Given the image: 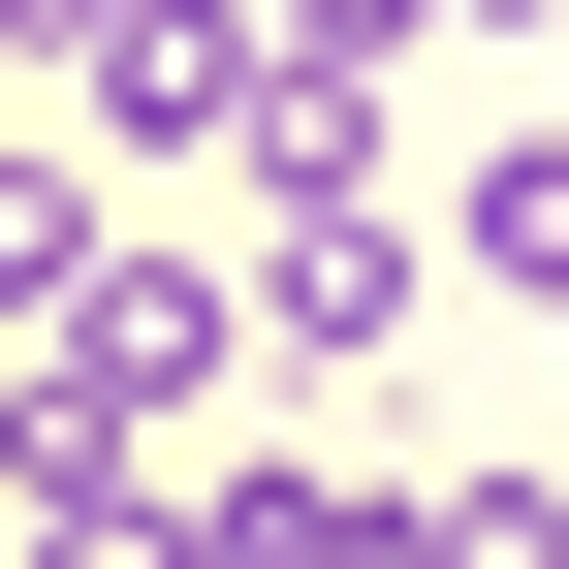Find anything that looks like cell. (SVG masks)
<instances>
[{
  "label": "cell",
  "instance_id": "cell-1",
  "mask_svg": "<svg viewBox=\"0 0 569 569\" xmlns=\"http://www.w3.org/2000/svg\"><path fill=\"white\" fill-rule=\"evenodd\" d=\"M222 380H253L222 253H63V284H32V380H0V507H127V443L222 411Z\"/></svg>",
  "mask_w": 569,
  "mask_h": 569
},
{
  "label": "cell",
  "instance_id": "cell-2",
  "mask_svg": "<svg viewBox=\"0 0 569 569\" xmlns=\"http://www.w3.org/2000/svg\"><path fill=\"white\" fill-rule=\"evenodd\" d=\"M411 284H443V222H411V190H284L253 222V380H348V348H411Z\"/></svg>",
  "mask_w": 569,
  "mask_h": 569
},
{
  "label": "cell",
  "instance_id": "cell-3",
  "mask_svg": "<svg viewBox=\"0 0 569 569\" xmlns=\"http://www.w3.org/2000/svg\"><path fill=\"white\" fill-rule=\"evenodd\" d=\"M253 63H284L253 0H127V32L63 63V96H96V127H63V159H253Z\"/></svg>",
  "mask_w": 569,
  "mask_h": 569
},
{
  "label": "cell",
  "instance_id": "cell-4",
  "mask_svg": "<svg viewBox=\"0 0 569 569\" xmlns=\"http://www.w3.org/2000/svg\"><path fill=\"white\" fill-rule=\"evenodd\" d=\"M348 538H380V507H348V475H284V443L190 475V569H348Z\"/></svg>",
  "mask_w": 569,
  "mask_h": 569
},
{
  "label": "cell",
  "instance_id": "cell-5",
  "mask_svg": "<svg viewBox=\"0 0 569 569\" xmlns=\"http://www.w3.org/2000/svg\"><path fill=\"white\" fill-rule=\"evenodd\" d=\"M443 253H475V284H538V317H569V127H507V159L443 190Z\"/></svg>",
  "mask_w": 569,
  "mask_h": 569
},
{
  "label": "cell",
  "instance_id": "cell-6",
  "mask_svg": "<svg viewBox=\"0 0 569 569\" xmlns=\"http://www.w3.org/2000/svg\"><path fill=\"white\" fill-rule=\"evenodd\" d=\"M63 253H96V159H63V127H0V317H32Z\"/></svg>",
  "mask_w": 569,
  "mask_h": 569
},
{
  "label": "cell",
  "instance_id": "cell-7",
  "mask_svg": "<svg viewBox=\"0 0 569 569\" xmlns=\"http://www.w3.org/2000/svg\"><path fill=\"white\" fill-rule=\"evenodd\" d=\"M411 569H569V475H443V507H411Z\"/></svg>",
  "mask_w": 569,
  "mask_h": 569
},
{
  "label": "cell",
  "instance_id": "cell-8",
  "mask_svg": "<svg viewBox=\"0 0 569 569\" xmlns=\"http://www.w3.org/2000/svg\"><path fill=\"white\" fill-rule=\"evenodd\" d=\"M0 569H190V507H0Z\"/></svg>",
  "mask_w": 569,
  "mask_h": 569
},
{
  "label": "cell",
  "instance_id": "cell-9",
  "mask_svg": "<svg viewBox=\"0 0 569 569\" xmlns=\"http://www.w3.org/2000/svg\"><path fill=\"white\" fill-rule=\"evenodd\" d=\"M96 32H127V0H0V63H96Z\"/></svg>",
  "mask_w": 569,
  "mask_h": 569
},
{
  "label": "cell",
  "instance_id": "cell-10",
  "mask_svg": "<svg viewBox=\"0 0 569 569\" xmlns=\"http://www.w3.org/2000/svg\"><path fill=\"white\" fill-rule=\"evenodd\" d=\"M475 32H538V0H475Z\"/></svg>",
  "mask_w": 569,
  "mask_h": 569
}]
</instances>
